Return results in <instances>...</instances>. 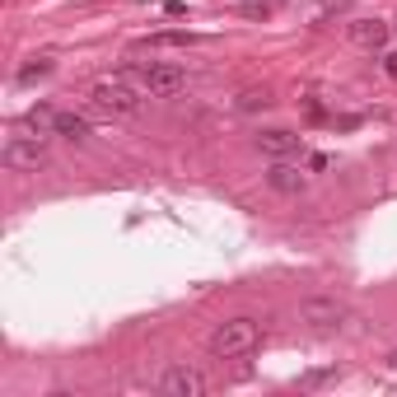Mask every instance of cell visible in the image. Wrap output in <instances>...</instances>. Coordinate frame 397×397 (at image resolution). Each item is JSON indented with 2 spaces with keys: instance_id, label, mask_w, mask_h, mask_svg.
I'll return each instance as SVG.
<instances>
[{
  "instance_id": "6da1fadb",
  "label": "cell",
  "mask_w": 397,
  "mask_h": 397,
  "mask_svg": "<svg viewBox=\"0 0 397 397\" xmlns=\"http://www.w3.org/2000/svg\"><path fill=\"white\" fill-rule=\"evenodd\" d=\"M257 341H262V323L257 318H225L216 332H211V355L216 360H238V355H248L257 351Z\"/></svg>"
},
{
  "instance_id": "7a4b0ae2",
  "label": "cell",
  "mask_w": 397,
  "mask_h": 397,
  "mask_svg": "<svg viewBox=\"0 0 397 397\" xmlns=\"http://www.w3.org/2000/svg\"><path fill=\"white\" fill-rule=\"evenodd\" d=\"M117 75H122L131 89H140L145 99H173V94L187 84V75H182L178 66H169V61H150V66H122Z\"/></svg>"
},
{
  "instance_id": "3957f363",
  "label": "cell",
  "mask_w": 397,
  "mask_h": 397,
  "mask_svg": "<svg viewBox=\"0 0 397 397\" xmlns=\"http://www.w3.org/2000/svg\"><path fill=\"white\" fill-rule=\"evenodd\" d=\"M140 99H145V94L131 89L122 75H103L99 84L89 89V108H94V113H103V117H136L140 113Z\"/></svg>"
},
{
  "instance_id": "277c9868",
  "label": "cell",
  "mask_w": 397,
  "mask_h": 397,
  "mask_svg": "<svg viewBox=\"0 0 397 397\" xmlns=\"http://www.w3.org/2000/svg\"><path fill=\"white\" fill-rule=\"evenodd\" d=\"M0 159H5L10 173H43L52 164V155H47V145L38 136H10L5 150H0Z\"/></svg>"
},
{
  "instance_id": "5b68a950",
  "label": "cell",
  "mask_w": 397,
  "mask_h": 397,
  "mask_svg": "<svg viewBox=\"0 0 397 397\" xmlns=\"http://www.w3.org/2000/svg\"><path fill=\"white\" fill-rule=\"evenodd\" d=\"M295 318H299V323H304V328H318V332H328V328H341V323L351 318V308L341 304L337 295H308V299H299Z\"/></svg>"
},
{
  "instance_id": "8992f818",
  "label": "cell",
  "mask_w": 397,
  "mask_h": 397,
  "mask_svg": "<svg viewBox=\"0 0 397 397\" xmlns=\"http://www.w3.org/2000/svg\"><path fill=\"white\" fill-rule=\"evenodd\" d=\"M159 393L164 397H206V374L192 369V364H173L159 379Z\"/></svg>"
},
{
  "instance_id": "52a82bcc",
  "label": "cell",
  "mask_w": 397,
  "mask_h": 397,
  "mask_svg": "<svg viewBox=\"0 0 397 397\" xmlns=\"http://www.w3.org/2000/svg\"><path fill=\"white\" fill-rule=\"evenodd\" d=\"M257 150L267 159H299L304 155V136L285 131V126H272V131H257Z\"/></svg>"
},
{
  "instance_id": "ba28073f",
  "label": "cell",
  "mask_w": 397,
  "mask_h": 397,
  "mask_svg": "<svg viewBox=\"0 0 397 397\" xmlns=\"http://www.w3.org/2000/svg\"><path fill=\"white\" fill-rule=\"evenodd\" d=\"M346 38H351L360 52H384L393 28H388L384 19H355V23H346Z\"/></svg>"
},
{
  "instance_id": "9c48e42d",
  "label": "cell",
  "mask_w": 397,
  "mask_h": 397,
  "mask_svg": "<svg viewBox=\"0 0 397 397\" xmlns=\"http://www.w3.org/2000/svg\"><path fill=\"white\" fill-rule=\"evenodd\" d=\"M267 182H272L276 192H285V196H295V192H304V182H308V173L299 169V164H290V159H272V169H267Z\"/></svg>"
},
{
  "instance_id": "30bf717a",
  "label": "cell",
  "mask_w": 397,
  "mask_h": 397,
  "mask_svg": "<svg viewBox=\"0 0 397 397\" xmlns=\"http://www.w3.org/2000/svg\"><path fill=\"white\" fill-rule=\"evenodd\" d=\"M192 43H201V38L187 33V28H173V33H150V38H140L136 52H159V47H192Z\"/></svg>"
},
{
  "instance_id": "8fae6325",
  "label": "cell",
  "mask_w": 397,
  "mask_h": 397,
  "mask_svg": "<svg viewBox=\"0 0 397 397\" xmlns=\"http://www.w3.org/2000/svg\"><path fill=\"white\" fill-rule=\"evenodd\" d=\"M47 131H57V113L38 103V108H28V113H23V136H38V140H43Z\"/></svg>"
},
{
  "instance_id": "7c38bea8",
  "label": "cell",
  "mask_w": 397,
  "mask_h": 397,
  "mask_svg": "<svg viewBox=\"0 0 397 397\" xmlns=\"http://www.w3.org/2000/svg\"><path fill=\"white\" fill-rule=\"evenodd\" d=\"M57 136H66V140H89V117L57 113Z\"/></svg>"
},
{
  "instance_id": "4fadbf2b",
  "label": "cell",
  "mask_w": 397,
  "mask_h": 397,
  "mask_svg": "<svg viewBox=\"0 0 397 397\" xmlns=\"http://www.w3.org/2000/svg\"><path fill=\"white\" fill-rule=\"evenodd\" d=\"M234 108H238V113H257V108H272V89H267V84H262V89L252 84V89H243V94L234 99Z\"/></svg>"
},
{
  "instance_id": "5bb4252c",
  "label": "cell",
  "mask_w": 397,
  "mask_h": 397,
  "mask_svg": "<svg viewBox=\"0 0 397 397\" xmlns=\"http://www.w3.org/2000/svg\"><path fill=\"white\" fill-rule=\"evenodd\" d=\"M43 75H52V61H47V57H38V61H28V66H19V84H33V79H43Z\"/></svg>"
},
{
  "instance_id": "9a60e30c",
  "label": "cell",
  "mask_w": 397,
  "mask_h": 397,
  "mask_svg": "<svg viewBox=\"0 0 397 397\" xmlns=\"http://www.w3.org/2000/svg\"><path fill=\"white\" fill-rule=\"evenodd\" d=\"M328 379H337V369H313V374H304L299 384H304V388H318V384H328Z\"/></svg>"
},
{
  "instance_id": "2e32d148",
  "label": "cell",
  "mask_w": 397,
  "mask_h": 397,
  "mask_svg": "<svg viewBox=\"0 0 397 397\" xmlns=\"http://www.w3.org/2000/svg\"><path fill=\"white\" fill-rule=\"evenodd\" d=\"M308 169L323 173V169H332V159H328V155H313V159H308Z\"/></svg>"
},
{
  "instance_id": "e0dca14e",
  "label": "cell",
  "mask_w": 397,
  "mask_h": 397,
  "mask_svg": "<svg viewBox=\"0 0 397 397\" xmlns=\"http://www.w3.org/2000/svg\"><path fill=\"white\" fill-rule=\"evenodd\" d=\"M384 70H388V75L397 79V52H384Z\"/></svg>"
}]
</instances>
